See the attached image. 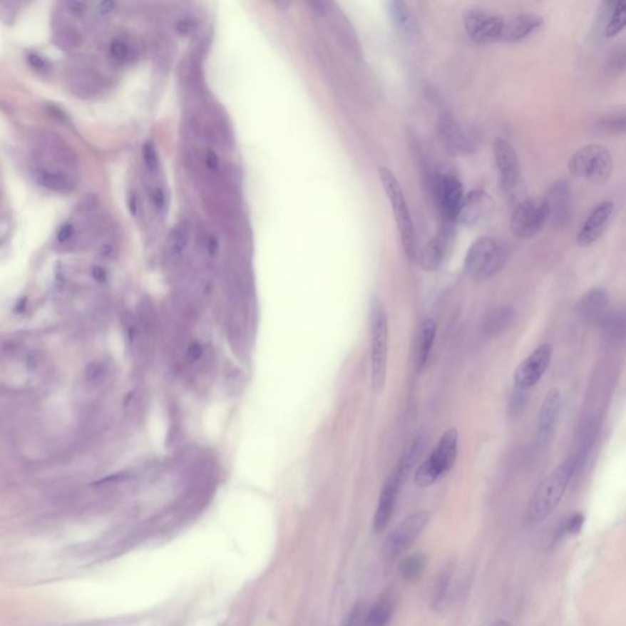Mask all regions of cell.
I'll return each mask as SVG.
<instances>
[{
    "instance_id": "f1b7e54d",
    "label": "cell",
    "mask_w": 626,
    "mask_h": 626,
    "mask_svg": "<svg viewBox=\"0 0 626 626\" xmlns=\"http://www.w3.org/2000/svg\"><path fill=\"white\" fill-rule=\"evenodd\" d=\"M513 321V311L509 307H497L487 314L485 321V333L488 337L502 334Z\"/></svg>"
},
{
    "instance_id": "ee69618b",
    "label": "cell",
    "mask_w": 626,
    "mask_h": 626,
    "mask_svg": "<svg viewBox=\"0 0 626 626\" xmlns=\"http://www.w3.org/2000/svg\"><path fill=\"white\" fill-rule=\"evenodd\" d=\"M202 355H203V349L198 343L191 344L188 349V354H186L190 362H197L201 359Z\"/></svg>"
},
{
    "instance_id": "5bb4252c",
    "label": "cell",
    "mask_w": 626,
    "mask_h": 626,
    "mask_svg": "<svg viewBox=\"0 0 626 626\" xmlns=\"http://www.w3.org/2000/svg\"><path fill=\"white\" fill-rule=\"evenodd\" d=\"M438 133L446 150L453 155H468L473 148L470 135L463 125L449 113H444L438 120Z\"/></svg>"
},
{
    "instance_id": "603a6c76",
    "label": "cell",
    "mask_w": 626,
    "mask_h": 626,
    "mask_svg": "<svg viewBox=\"0 0 626 626\" xmlns=\"http://www.w3.org/2000/svg\"><path fill=\"white\" fill-rule=\"evenodd\" d=\"M559 408H560V391L558 389H550L545 395L543 404L540 406V419H538V431H540V439H543V442H545L553 432Z\"/></svg>"
},
{
    "instance_id": "484cf974",
    "label": "cell",
    "mask_w": 626,
    "mask_h": 626,
    "mask_svg": "<svg viewBox=\"0 0 626 626\" xmlns=\"http://www.w3.org/2000/svg\"><path fill=\"white\" fill-rule=\"evenodd\" d=\"M35 179L37 184L53 193L68 195L75 190V181L68 174L54 169L41 168L35 173Z\"/></svg>"
},
{
    "instance_id": "7dc6e473",
    "label": "cell",
    "mask_w": 626,
    "mask_h": 626,
    "mask_svg": "<svg viewBox=\"0 0 626 626\" xmlns=\"http://www.w3.org/2000/svg\"><path fill=\"white\" fill-rule=\"evenodd\" d=\"M207 250L212 257H215V255L218 253L219 241L215 235H210V239L207 241Z\"/></svg>"
},
{
    "instance_id": "4fadbf2b",
    "label": "cell",
    "mask_w": 626,
    "mask_h": 626,
    "mask_svg": "<svg viewBox=\"0 0 626 626\" xmlns=\"http://www.w3.org/2000/svg\"><path fill=\"white\" fill-rule=\"evenodd\" d=\"M493 155L497 165L499 186L504 193H511L520 178L518 153L509 142L498 138L493 143Z\"/></svg>"
},
{
    "instance_id": "7c38bea8",
    "label": "cell",
    "mask_w": 626,
    "mask_h": 626,
    "mask_svg": "<svg viewBox=\"0 0 626 626\" xmlns=\"http://www.w3.org/2000/svg\"><path fill=\"white\" fill-rule=\"evenodd\" d=\"M454 236V223L443 222L437 234L421 250L420 265L422 270L434 272L441 268L446 256L451 252Z\"/></svg>"
},
{
    "instance_id": "7bdbcfd3",
    "label": "cell",
    "mask_w": 626,
    "mask_h": 626,
    "mask_svg": "<svg viewBox=\"0 0 626 626\" xmlns=\"http://www.w3.org/2000/svg\"><path fill=\"white\" fill-rule=\"evenodd\" d=\"M102 374H103V369L98 362H95L87 367L86 377L88 382H95L98 378L102 377Z\"/></svg>"
},
{
    "instance_id": "83f0119b",
    "label": "cell",
    "mask_w": 626,
    "mask_h": 626,
    "mask_svg": "<svg viewBox=\"0 0 626 626\" xmlns=\"http://www.w3.org/2000/svg\"><path fill=\"white\" fill-rule=\"evenodd\" d=\"M424 446V441L422 438L417 437L412 439V442L409 444L408 448L404 451V454L400 458L399 463L395 466L394 471L398 473V476L403 480V482L408 480L409 475L411 472L412 468L417 463V460L420 458L421 451Z\"/></svg>"
},
{
    "instance_id": "7a4b0ae2",
    "label": "cell",
    "mask_w": 626,
    "mask_h": 626,
    "mask_svg": "<svg viewBox=\"0 0 626 626\" xmlns=\"http://www.w3.org/2000/svg\"><path fill=\"white\" fill-rule=\"evenodd\" d=\"M509 250L504 241L493 236H482L472 242L463 260V270L475 282H485L506 266Z\"/></svg>"
},
{
    "instance_id": "ac0fdd59",
    "label": "cell",
    "mask_w": 626,
    "mask_h": 626,
    "mask_svg": "<svg viewBox=\"0 0 626 626\" xmlns=\"http://www.w3.org/2000/svg\"><path fill=\"white\" fill-rule=\"evenodd\" d=\"M493 206V200L488 193L483 190H472L465 196L458 222L468 227L476 225L491 213Z\"/></svg>"
},
{
    "instance_id": "ffe728a7",
    "label": "cell",
    "mask_w": 626,
    "mask_h": 626,
    "mask_svg": "<svg viewBox=\"0 0 626 626\" xmlns=\"http://www.w3.org/2000/svg\"><path fill=\"white\" fill-rule=\"evenodd\" d=\"M609 306L608 294L603 287H592L578 304V314L586 323L602 322Z\"/></svg>"
},
{
    "instance_id": "277c9868",
    "label": "cell",
    "mask_w": 626,
    "mask_h": 626,
    "mask_svg": "<svg viewBox=\"0 0 626 626\" xmlns=\"http://www.w3.org/2000/svg\"><path fill=\"white\" fill-rule=\"evenodd\" d=\"M458 453L459 433L458 429L453 427L443 433L438 446L417 468L414 477L415 485L420 488H426L436 483L441 477L451 471L456 463Z\"/></svg>"
},
{
    "instance_id": "3957f363",
    "label": "cell",
    "mask_w": 626,
    "mask_h": 626,
    "mask_svg": "<svg viewBox=\"0 0 626 626\" xmlns=\"http://www.w3.org/2000/svg\"><path fill=\"white\" fill-rule=\"evenodd\" d=\"M369 326H371V379H372L374 393L381 394L386 382L389 327H388L386 307L378 297H374L371 302Z\"/></svg>"
},
{
    "instance_id": "52a82bcc",
    "label": "cell",
    "mask_w": 626,
    "mask_h": 626,
    "mask_svg": "<svg viewBox=\"0 0 626 626\" xmlns=\"http://www.w3.org/2000/svg\"><path fill=\"white\" fill-rule=\"evenodd\" d=\"M432 189L443 222L458 223L460 210L466 196L459 179L449 173H439L434 176Z\"/></svg>"
},
{
    "instance_id": "f35d334b",
    "label": "cell",
    "mask_w": 626,
    "mask_h": 626,
    "mask_svg": "<svg viewBox=\"0 0 626 626\" xmlns=\"http://www.w3.org/2000/svg\"><path fill=\"white\" fill-rule=\"evenodd\" d=\"M27 63L34 69L37 70V71H47V70H49V61L46 58H43V56L37 54V53L29 54L27 56Z\"/></svg>"
},
{
    "instance_id": "1f68e13d",
    "label": "cell",
    "mask_w": 626,
    "mask_h": 626,
    "mask_svg": "<svg viewBox=\"0 0 626 626\" xmlns=\"http://www.w3.org/2000/svg\"><path fill=\"white\" fill-rule=\"evenodd\" d=\"M612 13L605 27V36L613 39L626 27V0L612 3Z\"/></svg>"
},
{
    "instance_id": "f546056e",
    "label": "cell",
    "mask_w": 626,
    "mask_h": 626,
    "mask_svg": "<svg viewBox=\"0 0 626 626\" xmlns=\"http://www.w3.org/2000/svg\"><path fill=\"white\" fill-rule=\"evenodd\" d=\"M427 566V557L424 553H414L404 558L399 564L400 576L406 581H415L424 574Z\"/></svg>"
},
{
    "instance_id": "9c48e42d",
    "label": "cell",
    "mask_w": 626,
    "mask_h": 626,
    "mask_svg": "<svg viewBox=\"0 0 626 626\" xmlns=\"http://www.w3.org/2000/svg\"><path fill=\"white\" fill-rule=\"evenodd\" d=\"M549 222L548 210L543 198H528L519 203L510 219L511 232L519 239L536 236Z\"/></svg>"
},
{
    "instance_id": "681fc988",
    "label": "cell",
    "mask_w": 626,
    "mask_h": 626,
    "mask_svg": "<svg viewBox=\"0 0 626 626\" xmlns=\"http://www.w3.org/2000/svg\"><path fill=\"white\" fill-rule=\"evenodd\" d=\"M91 273H92V277H93L96 280H98V282H104V280L107 279V272H106L103 267H93Z\"/></svg>"
},
{
    "instance_id": "4316f807",
    "label": "cell",
    "mask_w": 626,
    "mask_h": 626,
    "mask_svg": "<svg viewBox=\"0 0 626 626\" xmlns=\"http://www.w3.org/2000/svg\"><path fill=\"white\" fill-rule=\"evenodd\" d=\"M455 565L448 563L434 580L431 592V605L434 610H442L446 605V600L451 592V581L454 578Z\"/></svg>"
},
{
    "instance_id": "44dd1931",
    "label": "cell",
    "mask_w": 626,
    "mask_h": 626,
    "mask_svg": "<svg viewBox=\"0 0 626 626\" xmlns=\"http://www.w3.org/2000/svg\"><path fill=\"white\" fill-rule=\"evenodd\" d=\"M437 327L432 319H425L417 329L415 343H414V367L417 374H422L429 364V355L432 352Z\"/></svg>"
},
{
    "instance_id": "836d02e7",
    "label": "cell",
    "mask_w": 626,
    "mask_h": 626,
    "mask_svg": "<svg viewBox=\"0 0 626 626\" xmlns=\"http://www.w3.org/2000/svg\"><path fill=\"white\" fill-rule=\"evenodd\" d=\"M610 75H619L626 69V47H617L610 53L605 64Z\"/></svg>"
},
{
    "instance_id": "6da1fadb",
    "label": "cell",
    "mask_w": 626,
    "mask_h": 626,
    "mask_svg": "<svg viewBox=\"0 0 626 626\" xmlns=\"http://www.w3.org/2000/svg\"><path fill=\"white\" fill-rule=\"evenodd\" d=\"M576 471L578 465L573 456L560 463L548 477H545L528 503L525 515L528 526L540 525L555 510Z\"/></svg>"
},
{
    "instance_id": "c3c4849f",
    "label": "cell",
    "mask_w": 626,
    "mask_h": 626,
    "mask_svg": "<svg viewBox=\"0 0 626 626\" xmlns=\"http://www.w3.org/2000/svg\"><path fill=\"white\" fill-rule=\"evenodd\" d=\"M176 27H178L179 32L184 34V35H188L190 31H193V22L189 20V19H184V20L178 22V26Z\"/></svg>"
},
{
    "instance_id": "60d3db41",
    "label": "cell",
    "mask_w": 626,
    "mask_h": 626,
    "mask_svg": "<svg viewBox=\"0 0 626 626\" xmlns=\"http://www.w3.org/2000/svg\"><path fill=\"white\" fill-rule=\"evenodd\" d=\"M526 396L523 394V391H520L518 394L514 395V398L511 399L510 404V410L513 412V415H518L521 412L523 408H525V405H526Z\"/></svg>"
},
{
    "instance_id": "b9f144b4",
    "label": "cell",
    "mask_w": 626,
    "mask_h": 626,
    "mask_svg": "<svg viewBox=\"0 0 626 626\" xmlns=\"http://www.w3.org/2000/svg\"><path fill=\"white\" fill-rule=\"evenodd\" d=\"M205 163H206L207 168L210 169V172H218L219 168H220V160H219L218 155L213 152V150H208L207 152L206 155H205Z\"/></svg>"
},
{
    "instance_id": "cb8c5ba5",
    "label": "cell",
    "mask_w": 626,
    "mask_h": 626,
    "mask_svg": "<svg viewBox=\"0 0 626 626\" xmlns=\"http://www.w3.org/2000/svg\"><path fill=\"white\" fill-rule=\"evenodd\" d=\"M395 612V595L386 590L369 608L364 626H388Z\"/></svg>"
},
{
    "instance_id": "2e32d148",
    "label": "cell",
    "mask_w": 626,
    "mask_h": 626,
    "mask_svg": "<svg viewBox=\"0 0 626 626\" xmlns=\"http://www.w3.org/2000/svg\"><path fill=\"white\" fill-rule=\"evenodd\" d=\"M613 213L614 203L612 201L602 202L595 207L583 222V227H580L576 236L578 244L580 246H590L598 240L610 223Z\"/></svg>"
},
{
    "instance_id": "d6a6232c",
    "label": "cell",
    "mask_w": 626,
    "mask_h": 626,
    "mask_svg": "<svg viewBox=\"0 0 626 626\" xmlns=\"http://www.w3.org/2000/svg\"><path fill=\"white\" fill-rule=\"evenodd\" d=\"M598 126L608 133L626 135V107L605 114L598 121Z\"/></svg>"
},
{
    "instance_id": "7402d4cb",
    "label": "cell",
    "mask_w": 626,
    "mask_h": 626,
    "mask_svg": "<svg viewBox=\"0 0 626 626\" xmlns=\"http://www.w3.org/2000/svg\"><path fill=\"white\" fill-rule=\"evenodd\" d=\"M193 237V225L189 220H183L173 227L168 236L167 256L170 261L179 262L185 257Z\"/></svg>"
},
{
    "instance_id": "d590c367",
    "label": "cell",
    "mask_w": 626,
    "mask_h": 626,
    "mask_svg": "<svg viewBox=\"0 0 626 626\" xmlns=\"http://www.w3.org/2000/svg\"><path fill=\"white\" fill-rule=\"evenodd\" d=\"M109 52L116 61H126L130 58L131 49H130L129 44L123 39H114L109 46Z\"/></svg>"
},
{
    "instance_id": "f907efd6",
    "label": "cell",
    "mask_w": 626,
    "mask_h": 626,
    "mask_svg": "<svg viewBox=\"0 0 626 626\" xmlns=\"http://www.w3.org/2000/svg\"><path fill=\"white\" fill-rule=\"evenodd\" d=\"M491 626H511L510 622H506L504 619H498L496 622H492Z\"/></svg>"
},
{
    "instance_id": "ba28073f",
    "label": "cell",
    "mask_w": 626,
    "mask_h": 626,
    "mask_svg": "<svg viewBox=\"0 0 626 626\" xmlns=\"http://www.w3.org/2000/svg\"><path fill=\"white\" fill-rule=\"evenodd\" d=\"M431 519V513L429 510H419L409 515L406 519H404L396 528L391 532L384 545L383 553L386 559H395L403 554L406 549L410 548L414 542L420 536L421 532L425 530Z\"/></svg>"
},
{
    "instance_id": "74e56055",
    "label": "cell",
    "mask_w": 626,
    "mask_h": 626,
    "mask_svg": "<svg viewBox=\"0 0 626 626\" xmlns=\"http://www.w3.org/2000/svg\"><path fill=\"white\" fill-rule=\"evenodd\" d=\"M583 523H585V516L583 514H580V513H576V514L571 515L570 518L566 520L563 531H564L565 535H576V533H579L581 531Z\"/></svg>"
},
{
    "instance_id": "ab89813d",
    "label": "cell",
    "mask_w": 626,
    "mask_h": 626,
    "mask_svg": "<svg viewBox=\"0 0 626 626\" xmlns=\"http://www.w3.org/2000/svg\"><path fill=\"white\" fill-rule=\"evenodd\" d=\"M75 234V227L71 223H65L61 225V229L56 232V241L59 244H65L73 237Z\"/></svg>"
},
{
    "instance_id": "e0dca14e",
    "label": "cell",
    "mask_w": 626,
    "mask_h": 626,
    "mask_svg": "<svg viewBox=\"0 0 626 626\" xmlns=\"http://www.w3.org/2000/svg\"><path fill=\"white\" fill-rule=\"evenodd\" d=\"M543 201L548 210L549 222L558 227L565 225L569 222L571 215V193L566 181H555L550 185Z\"/></svg>"
},
{
    "instance_id": "30bf717a",
    "label": "cell",
    "mask_w": 626,
    "mask_h": 626,
    "mask_svg": "<svg viewBox=\"0 0 626 626\" xmlns=\"http://www.w3.org/2000/svg\"><path fill=\"white\" fill-rule=\"evenodd\" d=\"M506 19L498 15L472 10L466 14L463 25L468 39L473 43L488 44L502 41L503 29Z\"/></svg>"
},
{
    "instance_id": "5b68a950",
    "label": "cell",
    "mask_w": 626,
    "mask_h": 626,
    "mask_svg": "<svg viewBox=\"0 0 626 626\" xmlns=\"http://www.w3.org/2000/svg\"><path fill=\"white\" fill-rule=\"evenodd\" d=\"M379 179L386 193V198L391 202V212L399 229L400 239L403 244L404 252L410 260L416 257V239L412 223L411 215L408 203L405 201L404 191L398 178L386 168L379 169Z\"/></svg>"
},
{
    "instance_id": "8d00e7d4",
    "label": "cell",
    "mask_w": 626,
    "mask_h": 626,
    "mask_svg": "<svg viewBox=\"0 0 626 626\" xmlns=\"http://www.w3.org/2000/svg\"><path fill=\"white\" fill-rule=\"evenodd\" d=\"M152 205L155 207V213L163 217L167 212V195L162 188H155L150 193Z\"/></svg>"
},
{
    "instance_id": "bcb514c9",
    "label": "cell",
    "mask_w": 626,
    "mask_h": 626,
    "mask_svg": "<svg viewBox=\"0 0 626 626\" xmlns=\"http://www.w3.org/2000/svg\"><path fill=\"white\" fill-rule=\"evenodd\" d=\"M66 6H68L70 13L75 14V15H81L82 13L86 11L87 3H85V1H78V0H71V1L66 3Z\"/></svg>"
},
{
    "instance_id": "4dcf8cb0",
    "label": "cell",
    "mask_w": 626,
    "mask_h": 626,
    "mask_svg": "<svg viewBox=\"0 0 626 626\" xmlns=\"http://www.w3.org/2000/svg\"><path fill=\"white\" fill-rule=\"evenodd\" d=\"M602 328L610 339L622 340L626 338V313L622 311L609 312L602 319Z\"/></svg>"
},
{
    "instance_id": "8fae6325",
    "label": "cell",
    "mask_w": 626,
    "mask_h": 626,
    "mask_svg": "<svg viewBox=\"0 0 626 626\" xmlns=\"http://www.w3.org/2000/svg\"><path fill=\"white\" fill-rule=\"evenodd\" d=\"M552 345L542 344L515 369L514 383L519 389H528L540 382L552 360Z\"/></svg>"
},
{
    "instance_id": "8992f818",
    "label": "cell",
    "mask_w": 626,
    "mask_h": 626,
    "mask_svg": "<svg viewBox=\"0 0 626 626\" xmlns=\"http://www.w3.org/2000/svg\"><path fill=\"white\" fill-rule=\"evenodd\" d=\"M613 157L603 145H588L571 155L568 168L575 178L591 183H605L613 172Z\"/></svg>"
},
{
    "instance_id": "f6af8a7d",
    "label": "cell",
    "mask_w": 626,
    "mask_h": 626,
    "mask_svg": "<svg viewBox=\"0 0 626 626\" xmlns=\"http://www.w3.org/2000/svg\"><path fill=\"white\" fill-rule=\"evenodd\" d=\"M116 8V3L112 1V0H104V1H99L97 6H96V11L98 15H102V16H106L108 14L112 13L113 10Z\"/></svg>"
},
{
    "instance_id": "d6986e66",
    "label": "cell",
    "mask_w": 626,
    "mask_h": 626,
    "mask_svg": "<svg viewBox=\"0 0 626 626\" xmlns=\"http://www.w3.org/2000/svg\"><path fill=\"white\" fill-rule=\"evenodd\" d=\"M545 19L537 14H520L514 18L506 19L502 41L506 43H518L540 30Z\"/></svg>"
},
{
    "instance_id": "e575fe53",
    "label": "cell",
    "mask_w": 626,
    "mask_h": 626,
    "mask_svg": "<svg viewBox=\"0 0 626 626\" xmlns=\"http://www.w3.org/2000/svg\"><path fill=\"white\" fill-rule=\"evenodd\" d=\"M142 155H143V162L146 165L147 172L150 174H155L159 168V158L153 142L148 141L143 145Z\"/></svg>"
},
{
    "instance_id": "9a60e30c",
    "label": "cell",
    "mask_w": 626,
    "mask_h": 626,
    "mask_svg": "<svg viewBox=\"0 0 626 626\" xmlns=\"http://www.w3.org/2000/svg\"><path fill=\"white\" fill-rule=\"evenodd\" d=\"M403 480L398 476V473L393 470L386 477L383 485L382 491L379 494L377 509L374 513V532H382L386 530L388 523L391 521L393 513H394L396 499L399 496L400 489L403 487Z\"/></svg>"
},
{
    "instance_id": "d4e9b609",
    "label": "cell",
    "mask_w": 626,
    "mask_h": 626,
    "mask_svg": "<svg viewBox=\"0 0 626 626\" xmlns=\"http://www.w3.org/2000/svg\"><path fill=\"white\" fill-rule=\"evenodd\" d=\"M388 13L391 16V22L394 24L395 29L401 32L406 37H415L419 34V24L416 18L409 8L408 4L404 1L394 0L388 1Z\"/></svg>"
}]
</instances>
